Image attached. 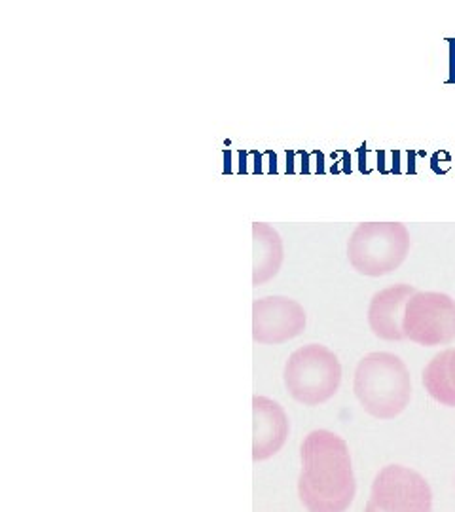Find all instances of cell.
<instances>
[{
	"label": "cell",
	"mask_w": 455,
	"mask_h": 512,
	"mask_svg": "<svg viewBox=\"0 0 455 512\" xmlns=\"http://www.w3.org/2000/svg\"><path fill=\"white\" fill-rule=\"evenodd\" d=\"M342 384V365L334 351L321 344L296 349L285 365V385L292 399L306 406L330 401Z\"/></svg>",
	"instance_id": "cell-4"
},
{
	"label": "cell",
	"mask_w": 455,
	"mask_h": 512,
	"mask_svg": "<svg viewBox=\"0 0 455 512\" xmlns=\"http://www.w3.org/2000/svg\"><path fill=\"white\" fill-rule=\"evenodd\" d=\"M368 503L380 512H433V492L416 471L389 465L374 478Z\"/></svg>",
	"instance_id": "cell-6"
},
{
	"label": "cell",
	"mask_w": 455,
	"mask_h": 512,
	"mask_svg": "<svg viewBox=\"0 0 455 512\" xmlns=\"http://www.w3.org/2000/svg\"><path fill=\"white\" fill-rule=\"evenodd\" d=\"M289 437V418L283 406L268 397H253V459L275 456Z\"/></svg>",
	"instance_id": "cell-8"
},
{
	"label": "cell",
	"mask_w": 455,
	"mask_h": 512,
	"mask_svg": "<svg viewBox=\"0 0 455 512\" xmlns=\"http://www.w3.org/2000/svg\"><path fill=\"white\" fill-rule=\"evenodd\" d=\"M306 329V311L287 296H266L253 302V338L256 344L275 346L300 336Z\"/></svg>",
	"instance_id": "cell-7"
},
{
	"label": "cell",
	"mask_w": 455,
	"mask_h": 512,
	"mask_svg": "<svg viewBox=\"0 0 455 512\" xmlns=\"http://www.w3.org/2000/svg\"><path fill=\"white\" fill-rule=\"evenodd\" d=\"M298 495L308 512H346L355 497V475L346 440L327 429L302 442Z\"/></svg>",
	"instance_id": "cell-1"
},
{
	"label": "cell",
	"mask_w": 455,
	"mask_h": 512,
	"mask_svg": "<svg viewBox=\"0 0 455 512\" xmlns=\"http://www.w3.org/2000/svg\"><path fill=\"white\" fill-rule=\"evenodd\" d=\"M285 258L283 239L279 232L266 224H253V285H264L279 274Z\"/></svg>",
	"instance_id": "cell-10"
},
{
	"label": "cell",
	"mask_w": 455,
	"mask_h": 512,
	"mask_svg": "<svg viewBox=\"0 0 455 512\" xmlns=\"http://www.w3.org/2000/svg\"><path fill=\"white\" fill-rule=\"evenodd\" d=\"M416 293L418 291L412 285L399 283L372 296L368 306V325L378 338L387 342L404 340L402 317L408 300Z\"/></svg>",
	"instance_id": "cell-9"
},
{
	"label": "cell",
	"mask_w": 455,
	"mask_h": 512,
	"mask_svg": "<svg viewBox=\"0 0 455 512\" xmlns=\"http://www.w3.org/2000/svg\"><path fill=\"white\" fill-rule=\"evenodd\" d=\"M353 391L366 414L376 420H393L412 399L410 372L401 357L374 351L359 361Z\"/></svg>",
	"instance_id": "cell-2"
},
{
	"label": "cell",
	"mask_w": 455,
	"mask_h": 512,
	"mask_svg": "<svg viewBox=\"0 0 455 512\" xmlns=\"http://www.w3.org/2000/svg\"><path fill=\"white\" fill-rule=\"evenodd\" d=\"M423 385L437 403L455 408V348L440 351L425 366Z\"/></svg>",
	"instance_id": "cell-11"
},
{
	"label": "cell",
	"mask_w": 455,
	"mask_h": 512,
	"mask_svg": "<svg viewBox=\"0 0 455 512\" xmlns=\"http://www.w3.org/2000/svg\"><path fill=\"white\" fill-rule=\"evenodd\" d=\"M410 245V232L401 222H363L347 241V258L355 272L382 277L401 268Z\"/></svg>",
	"instance_id": "cell-3"
},
{
	"label": "cell",
	"mask_w": 455,
	"mask_h": 512,
	"mask_svg": "<svg viewBox=\"0 0 455 512\" xmlns=\"http://www.w3.org/2000/svg\"><path fill=\"white\" fill-rule=\"evenodd\" d=\"M450 42V78L448 84H455V40H448Z\"/></svg>",
	"instance_id": "cell-12"
},
{
	"label": "cell",
	"mask_w": 455,
	"mask_h": 512,
	"mask_svg": "<svg viewBox=\"0 0 455 512\" xmlns=\"http://www.w3.org/2000/svg\"><path fill=\"white\" fill-rule=\"evenodd\" d=\"M402 332L410 342L435 348L455 340V300L446 293L418 291L404 310Z\"/></svg>",
	"instance_id": "cell-5"
},
{
	"label": "cell",
	"mask_w": 455,
	"mask_h": 512,
	"mask_svg": "<svg viewBox=\"0 0 455 512\" xmlns=\"http://www.w3.org/2000/svg\"><path fill=\"white\" fill-rule=\"evenodd\" d=\"M364 512H380L378 509H374L370 503H366V509H364Z\"/></svg>",
	"instance_id": "cell-13"
}]
</instances>
